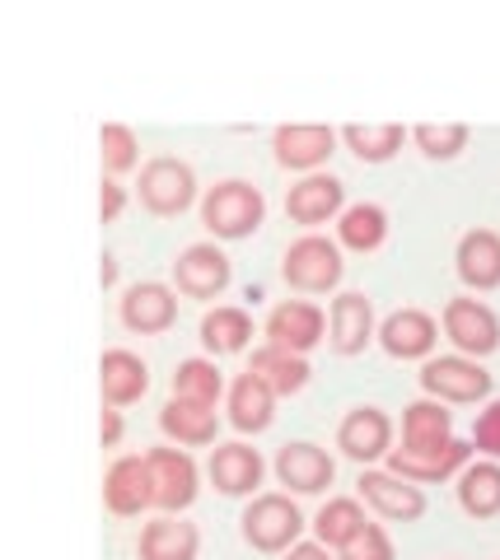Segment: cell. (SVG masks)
Here are the masks:
<instances>
[{
    "label": "cell",
    "mask_w": 500,
    "mask_h": 560,
    "mask_svg": "<svg viewBox=\"0 0 500 560\" xmlns=\"http://www.w3.org/2000/svg\"><path fill=\"white\" fill-rule=\"evenodd\" d=\"M201 215L220 238H244L263 224V197H257V187H248V183H220V187H211Z\"/></svg>",
    "instance_id": "6da1fadb"
},
{
    "label": "cell",
    "mask_w": 500,
    "mask_h": 560,
    "mask_svg": "<svg viewBox=\"0 0 500 560\" xmlns=\"http://www.w3.org/2000/svg\"><path fill=\"white\" fill-rule=\"evenodd\" d=\"M304 528V518L300 510L290 504L286 495H263V500H253V510L244 514V533L253 547H263V551H281L290 547V541L300 537Z\"/></svg>",
    "instance_id": "7a4b0ae2"
},
{
    "label": "cell",
    "mask_w": 500,
    "mask_h": 560,
    "mask_svg": "<svg viewBox=\"0 0 500 560\" xmlns=\"http://www.w3.org/2000/svg\"><path fill=\"white\" fill-rule=\"evenodd\" d=\"M286 276L295 290H333L337 276H341V253L337 243H327L318 234L300 238L295 248L286 253Z\"/></svg>",
    "instance_id": "3957f363"
},
{
    "label": "cell",
    "mask_w": 500,
    "mask_h": 560,
    "mask_svg": "<svg viewBox=\"0 0 500 560\" xmlns=\"http://www.w3.org/2000/svg\"><path fill=\"white\" fill-rule=\"evenodd\" d=\"M421 383L435 397H450V401H477L491 393V374L473 360H458V355H440L421 370Z\"/></svg>",
    "instance_id": "277c9868"
},
{
    "label": "cell",
    "mask_w": 500,
    "mask_h": 560,
    "mask_svg": "<svg viewBox=\"0 0 500 560\" xmlns=\"http://www.w3.org/2000/svg\"><path fill=\"white\" fill-rule=\"evenodd\" d=\"M146 463H150V481H154V504H164V510H183V504L197 495V467H193L187 453L154 448Z\"/></svg>",
    "instance_id": "5b68a950"
},
{
    "label": "cell",
    "mask_w": 500,
    "mask_h": 560,
    "mask_svg": "<svg viewBox=\"0 0 500 560\" xmlns=\"http://www.w3.org/2000/svg\"><path fill=\"white\" fill-rule=\"evenodd\" d=\"M444 327H450V337L463 350H473V355H487V350L500 346L496 313L487 304H477V300H454L450 308H444Z\"/></svg>",
    "instance_id": "8992f818"
},
{
    "label": "cell",
    "mask_w": 500,
    "mask_h": 560,
    "mask_svg": "<svg viewBox=\"0 0 500 560\" xmlns=\"http://www.w3.org/2000/svg\"><path fill=\"white\" fill-rule=\"evenodd\" d=\"M267 337H271V346H281V350H290V355H300V350L318 346V337H323V313L314 304H304V300H290V304H281V308L271 313Z\"/></svg>",
    "instance_id": "52a82bcc"
},
{
    "label": "cell",
    "mask_w": 500,
    "mask_h": 560,
    "mask_svg": "<svg viewBox=\"0 0 500 560\" xmlns=\"http://www.w3.org/2000/svg\"><path fill=\"white\" fill-rule=\"evenodd\" d=\"M141 197L150 210L174 215V210H183L193 201V173H187V164H178V160H154L141 173Z\"/></svg>",
    "instance_id": "ba28073f"
},
{
    "label": "cell",
    "mask_w": 500,
    "mask_h": 560,
    "mask_svg": "<svg viewBox=\"0 0 500 560\" xmlns=\"http://www.w3.org/2000/svg\"><path fill=\"white\" fill-rule=\"evenodd\" d=\"M450 444H454L450 411L435 407V401H411L403 416V453H435Z\"/></svg>",
    "instance_id": "9c48e42d"
},
{
    "label": "cell",
    "mask_w": 500,
    "mask_h": 560,
    "mask_svg": "<svg viewBox=\"0 0 500 560\" xmlns=\"http://www.w3.org/2000/svg\"><path fill=\"white\" fill-rule=\"evenodd\" d=\"M276 471H281V481L290 490H304V495H314L333 481V458H327L323 448L314 444H286L281 458H276Z\"/></svg>",
    "instance_id": "30bf717a"
},
{
    "label": "cell",
    "mask_w": 500,
    "mask_h": 560,
    "mask_svg": "<svg viewBox=\"0 0 500 560\" xmlns=\"http://www.w3.org/2000/svg\"><path fill=\"white\" fill-rule=\"evenodd\" d=\"M225 280H230V261L220 248H211V243H197V248H187L178 257V285L187 294H220L225 290Z\"/></svg>",
    "instance_id": "8fae6325"
},
{
    "label": "cell",
    "mask_w": 500,
    "mask_h": 560,
    "mask_svg": "<svg viewBox=\"0 0 500 560\" xmlns=\"http://www.w3.org/2000/svg\"><path fill=\"white\" fill-rule=\"evenodd\" d=\"M468 453L473 444H463L454 440L450 448H435V453H403V448H393V477H411V481H444V477H454V471L468 463Z\"/></svg>",
    "instance_id": "7c38bea8"
},
{
    "label": "cell",
    "mask_w": 500,
    "mask_h": 560,
    "mask_svg": "<svg viewBox=\"0 0 500 560\" xmlns=\"http://www.w3.org/2000/svg\"><path fill=\"white\" fill-rule=\"evenodd\" d=\"M360 495H365L374 510H384L388 518H417L426 510L421 490L407 486L403 477H388V471H365V477H360Z\"/></svg>",
    "instance_id": "4fadbf2b"
},
{
    "label": "cell",
    "mask_w": 500,
    "mask_h": 560,
    "mask_svg": "<svg viewBox=\"0 0 500 560\" xmlns=\"http://www.w3.org/2000/svg\"><path fill=\"white\" fill-rule=\"evenodd\" d=\"M458 276L477 290L500 285V238L491 230H473L458 243Z\"/></svg>",
    "instance_id": "5bb4252c"
},
{
    "label": "cell",
    "mask_w": 500,
    "mask_h": 560,
    "mask_svg": "<svg viewBox=\"0 0 500 560\" xmlns=\"http://www.w3.org/2000/svg\"><path fill=\"white\" fill-rule=\"evenodd\" d=\"M337 440H341V448H347L351 458L370 463V458H379V453L388 448V416L374 411V407H356L347 420H341Z\"/></svg>",
    "instance_id": "9a60e30c"
},
{
    "label": "cell",
    "mask_w": 500,
    "mask_h": 560,
    "mask_svg": "<svg viewBox=\"0 0 500 560\" xmlns=\"http://www.w3.org/2000/svg\"><path fill=\"white\" fill-rule=\"evenodd\" d=\"M154 500V481H150V463L146 458H123L113 463L108 471V504L117 514H136L146 510V504Z\"/></svg>",
    "instance_id": "2e32d148"
},
{
    "label": "cell",
    "mask_w": 500,
    "mask_h": 560,
    "mask_svg": "<svg viewBox=\"0 0 500 560\" xmlns=\"http://www.w3.org/2000/svg\"><path fill=\"white\" fill-rule=\"evenodd\" d=\"M211 481L225 490V495H244V490H253L257 481H263V458H257V448H248V444H225V448H216V458H211Z\"/></svg>",
    "instance_id": "e0dca14e"
},
{
    "label": "cell",
    "mask_w": 500,
    "mask_h": 560,
    "mask_svg": "<svg viewBox=\"0 0 500 560\" xmlns=\"http://www.w3.org/2000/svg\"><path fill=\"white\" fill-rule=\"evenodd\" d=\"M333 154V131L327 127H281L276 131V160L290 168H314Z\"/></svg>",
    "instance_id": "ac0fdd59"
},
{
    "label": "cell",
    "mask_w": 500,
    "mask_h": 560,
    "mask_svg": "<svg viewBox=\"0 0 500 560\" xmlns=\"http://www.w3.org/2000/svg\"><path fill=\"white\" fill-rule=\"evenodd\" d=\"M286 210L300 224H318L327 215H337V210H341V183L337 178H304V183L290 187Z\"/></svg>",
    "instance_id": "d6986e66"
},
{
    "label": "cell",
    "mask_w": 500,
    "mask_h": 560,
    "mask_svg": "<svg viewBox=\"0 0 500 560\" xmlns=\"http://www.w3.org/2000/svg\"><path fill=\"white\" fill-rule=\"evenodd\" d=\"M123 318L136 327V331H160L178 318V300L168 294L164 285H136L123 304Z\"/></svg>",
    "instance_id": "ffe728a7"
},
{
    "label": "cell",
    "mask_w": 500,
    "mask_h": 560,
    "mask_svg": "<svg viewBox=\"0 0 500 560\" xmlns=\"http://www.w3.org/2000/svg\"><path fill=\"white\" fill-rule=\"evenodd\" d=\"M141 556L146 560H193L197 556V528L183 518L150 523L146 537H141Z\"/></svg>",
    "instance_id": "44dd1931"
},
{
    "label": "cell",
    "mask_w": 500,
    "mask_h": 560,
    "mask_svg": "<svg viewBox=\"0 0 500 560\" xmlns=\"http://www.w3.org/2000/svg\"><path fill=\"white\" fill-rule=\"evenodd\" d=\"M384 346L393 350V355H426V350L435 346V323L417 308H398L384 323Z\"/></svg>",
    "instance_id": "7402d4cb"
},
{
    "label": "cell",
    "mask_w": 500,
    "mask_h": 560,
    "mask_svg": "<svg viewBox=\"0 0 500 560\" xmlns=\"http://www.w3.org/2000/svg\"><path fill=\"white\" fill-rule=\"evenodd\" d=\"M248 374L263 378L271 393H295L300 383L309 378V364L300 355H290V350H281V346H263L253 355V370Z\"/></svg>",
    "instance_id": "603a6c76"
},
{
    "label": "cell",
    "mask_w": 500,
    "mask_h": 560,
    "mask_svg": "<svg viewBox=\"0 0 500 560\" xmlns=\"http://www.w3.org/2000/svg\"><path fill=\"white\" fill-rule=\"evenodd\" d=\"M164 430L174 434V440H183V444H211L216 440V411L211 407H197V401H183V397H174L164 407Z\"/></svg>",
    "instance_id": "cb8c5ba5"
},
{
    "label": "cell",
    "mask_w": 500,
    "mask_h": 560,
    "mask_svg": "<svg viewBox=\"0 0 500 560\" xmlns=\"http://www.w3.org/2000/svg\"><path fill=\"white\" fill-rule=\"evenodd\" d=\"M271 388L257 374H244L234 383V393H230V416H234V425L239 430H263L267 420H271Z\"/></svg>",
    "instance_id": "d4e9b609"
},
{
    "label": "cell",
    "mask_w": 500,
    "mask_h": 560,
    "mask_svg": "<svg viewBox=\"0 0 500 560\" xmlns=\"http://www.w3.org/2000/svg\"><path fill=\"white\" fill-rule=\"evenodd\" d=\"M365 337H370V300L365 294H341V300L333 304V341H337V350L356 355V350L365 346Z\"/></svg>",
    "instance_id": "484cf974"
},
{
    "label": "cell",
    "mask_w": 500,
    "mask_h": 560,
    "mask_svg": "<svg viewBox=\"0 0 500 560\" xmlns=\"http://www.w3.org/2000/svg\"><path fill=\"white\" fill-rule=\"evenodd\" d=\"M103 393H108V401H131L146 393V364L127 355V350H108L103 355Z\"/></svg>",
    "instance_id": "4316f807"
},
{
    "label": "cell",
    "mask_w": 500,
    "mask_h": 560,
    "mask_svg": "<svg viewBox=\"0 0 500 560\" xmlns=\"http://www.w3.org/2000/svg\"><path fill=\"white\" fill-rule=\"evenodd\" d=\"M458 500L468 514H496L500 510V467L496 463H473L458 481Z\"/></svg>",
    "instance_id": "83f0119b"
},
{
    "label": "cell",
    "mask_w": 500,
    "mask_h": 560,
    "mask_svg": "<svg viewBox=\"0 0 500 560\" xmlns=\"http://www.w3.org/2000/svg\"><path fill=\"white\" fill-rule=\"evenodd\" d=\"M384 234H388V220H384V210L370 206V201H360V206H351L347 215H341V243L356 248V253L379 248Z\"/></svg>",
    "instance_id": "f1b7e54d"
},
{
    "label": "cell",
    "mask_w": 500,
    "mask_h": 560,
    "mask_svg": "<svg viewBox=\"0 0 500 560\" xmlns=\"http://www.w3.org/2000/svg\"><path fill=\"white\" fill-rule=\"evenodd\" d=\"M248 337H253V318L244 308H211L201 323V341L211 350H244Z\"/></svg>",
    "instance_id": "f546056e"
},
{
    "label": "cell",
    "mask_w": 500,
    "mask_h": 560,
    "mask_svg": "<svg viewBox=\"0 0 500 560\" xmlns=\"http://www.w3.org/2000/svg\"><path fill=\"white\" fill-rule=\"evenodd\" d=\"M365 514H360V504L356 500H327L323 504V514H318V541H333V547H347V541L365 528Z\"/></svg>",
    "instance_id": "4dcf8cb0"
},
{
    "label": "cell",
    "mask_w": 500,
    "mask_h": 560,
    "mask_svg": "<svg viewBox=\"0 0 500 560\" xmlns=\"http://www.w3.org/2000/svg\"><path fill=\"white\" fill-rule=\"evenodd\" d=\"M347 145L360 160H388V154H398V145H403V127L398 121H384V127L356 121V127H347Z\"/></svg>",
    "instance_id": "1f68e13d"
},
{
    "label": "cell",
    "mask_w": 500,
    "mask_h": 560,
    "mask_svg": "<svg viewBox=\"0 0 500 560\" xmlns=\"http://www.w3.org/2000/svg\"><path fill=\"white\" fill-rule=\"evenodd\" d=\"M178 397L197 401V407H216L220 397V370L206 360H183L178 364Z\"/></svg>",
    "instance_id": "d6a6232c"
},
{
    "label": "cell",
    "mask_w": 500,
    "mask_h": 560,
    "mask_svg": "<svg viewBox=\"0 0 500 560\" xmlns=\"http://www.w3.org/2000/svg\"><path fill=\"white\" fill-rule=\"evenodd\" d=\"M417 140H421V150L430 154V160H450V154L463 150L468 127H463V121H426V127H417Z\"/></svg>",
    "instance_id": "836d02e7"
},
{
    "label": "cell",
    "mask_w": 500,
    "mask_h": 560,
    "mask_svg": "<svg viewBox=\"0 0 500 560\" xmlns=\"http://www.w3.org/2000/svg\"><path fill=\"white\" fill-rule=\"evenodd\" d=\"M341 560H393V541L384 537L379 523H365V528L341 547Z\"/></svg>",
    "instance_id": "e575fe53"
},
{
    "label": "cell",
    "mask_w": 500,
    "mask_h": 560,
    "mask_svg": "<svg viewBox=\"0 0 500 560\" xmlns=\"http://www.w3.org/2000/svg\"><path fill=\"white\" fill-rule=\"evenodd\" d=\"M103 160H108V168L136 164V136L127 127H103Z\"/></svg>",
    "instance_id": "d590c367"
},
{
    "label": "cell",
    "mask_w": 500,
    "mask_h": 560,
    "mask_svg": "<svg viewBox=\"0 0 500 560\" xmlns=\"http://www.w3.org/2000/svg\"><path fill=\"white\" fill-rule=\"evenodd\" d=\"M473 440H477V448H481V453H491V458H500V401H491V407L477 416Z\"/></svg>",
    "instance_id": "8d00e7d4"
},
{
    "label": "cell",
    "mask_w": 500,
    "mask_h": 560,
    "mask_svg": "<svg viewBox=\"0 0 500 560\" xmlns=\"http://www.w3.org/2000/svg\"><path fill=\"white\" fill-rule=\"evenodd\" d=\"M286 560H327V551H323V541H300Z\"/></svg>",
    "instance_id": "74e56055"
},
{
    "label": "cell",
    "mask_w": 500,
    "mask_h": 560,
    "mask_svg": "<svg viewBox=\"0 0 500 560\" xmlns=\"http://www.w3.org/2000/svg\"><path fill=\"white\" fill-rule=\"evenodd\" d=\"M117 210H123V187L108 183L103 187V215H117Z\"/></svg>",
    "instance_id": "f35d334b"
},
{
    "label": "cell",
    "mask_w": 500,
    "mask_h": 560,
    "mask_svg": "<svg viewBox=\"0 0 500 560\" xmlns=\"http://www.w3.org/2000/svg\"><path fill=\"white\" fill-rule=\"evenodd\" d=\"M117 434H123V420H117V411H108V425H103V440H117Z\"/></svg>",
    "instance_id": "ab89813d"
}]
</instances>
